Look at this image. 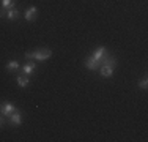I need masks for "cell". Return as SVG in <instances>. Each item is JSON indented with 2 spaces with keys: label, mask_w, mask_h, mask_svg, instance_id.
Here are the masks:
<instances>
[{
  "label": "cell",
  "mask_w": 148,
  "mask_h": 142,
  "mask_svg": "<svg viewBox=\"0 0 148 142\" xmlns=\"http://www.w3.org/2000/svg\"><path fill=\"white\" fill-rule=\"evenodd\" d=\"M25 59H27V60H33V52H27V54H25Z\"/></svg>",
  "instance_id": "obj_15"
},
{
  "label": "cell",
  "mask_w": 148,
  "mask_h": 142,
  "mask_svg": "<svg viewBox=\"0 0 148 142\" xmlns=\"http://www.w3.org/2000/svg\"><path fill=\"white\" fill-rule=\"evenodd\" d=\"M35 68H36V63H35L33 60H30V62L25 63V66L22 68V74H24V76H29V74H30Z\"/></svg>",
  "instance_id": "obj_8"
},
{
  "label": "cell",
  "mask_w": 148,
  "mask_h": 142,
  "mask_svg": "<svg viewBox=\"0 0 148 142\" xmlns=\"http://www.w3.org/2000/svg\"><path fill=\"white\" fill-rule=\"evenodd\" d=\"M137 87H139V88H142V90H147V87H148V81H147V79L140 81V82L137 84Z\"/></svg>",
  "instance_id": "obj_14"
},
{
  "label": "cell",
  "mask_w": 148,
  "mask_h": 142,
  "mask_svg": "<svg viewBox=\"0 0 148 142\" xmlns=\"http://www.w3.org/2000/svg\"><path fill=\"white\" fill-rule=\"evenodd\" d=\"M101 63H103V65H106V66H110V68H114V70H115V66H117V59H115V57L107 55L106 59L101 60Z\"/></svg>",
  "instance_id": "obj_7"
},
{
  "label": "cell",
  "mask_w": 148,
  "mask_h": 142,
  "mask_svg": "<svg viewBox=\"0 0 148 142\" xmlns=\"http://www.w3.org/2000/svg\"><path fill=\"white\" fill-rule=\"evenodd\" d=\"M19 68V62L17 60H10L8 63H6V70L8 71H13V70H17Z\"/></svg>",
  "instance_id": "obj_12"
},
{
  "label": "cell",
  "mask_w": 148,
  "mask_h": 142,
  "mask_svg": "<svg viewBox=\"0 0 148 142\" xmlns=\"http://www.w3.org/2000/svg\"><path fill=\"white\" fill-rule=\"evenodd\" d=\"M36 16H38V8L36 6H30V8H27L25 10V21H35L36 19Z\"/></svg>",
  "instance_id": "obj_5"
},
{
  "label": "cell",
  "mask_w": 148,
  "mask_h": 142,
  "mask_svg": "<svg viewBox=\"0 0 148 142\" xmlns=\"http://www.w3.org/2000/svg\"><path fill=\"white\" fill-rule=\"evenodd\" d=\"M112 73H114V68H110V66H106V65L101 66V76H103V77H110Z\"/></svg>",
  "instance_id": "obj_11"
},
{
  "label": "cell",
  "mask_w": 148,
  "mask_h": 142,
  "mask_svg": "<svg viewBox=\"0 0 148 142\" xmlns=\"http://www.w3.org/2000/svg\"><path fill=\"white\" fill-rule=\"evenodd\" d=\"M5 17H8V19H17L19 17V11L13 6V8H8V10H5Z\"/></svg>",
  "instance_id": "obj_9"
},
{
  "label": "cell",
  "mask_w": 148,
  "mask_h": 142,
  "mask_svg": "<svg viewBox=\"0 0 148 142\" xmlns=\"http://www.w3.org/2000/svg\"><path fill=\"white\" fill-rule=\"evenodd\" d=\"M109 54H107V49L104 48V46H101V48H96L95 49V52H93V59H96L98 62H101V60L103 59H106V57H107Z\"/></svg>",
  "instance_id": "obj_3"
},
{
  "label": "cell",
  "mask_w": 148,
  "mask_h": 142,
  "mask_svg": "<svg viewBox=\"0 0 148 142\" xmlns=\"http://www.w3.org/2000/svg\"><path fill=\"white\" fill-rule=\"evenodd\" d=\"M22 123V112L16 109L14 112L10 115V125H21Z\"/></svg>",
  "instance_id": "obj_4"
},
{
  "label": "cell",
  "mask_w": 148,
  "mask_h": 142,
  "mask_svg": "<svg viewBox=\"0 0 148 142\" xmlns=\"http://www.w3.org/2000/svg\"><path fill=\"white\" fill-rule=\"evenodd\" d=\"M101 65V62H98L96 59H93V57H87L85 59V66L88 70H98Z\"/></svg>",
  "instance_id": "obj_6"
},
{
  "label": "cell",
  "mask_w": 148,
  "mask_h": 142,
  "mask_svg": "<svg viewBox=\"0 0 148 142\" xmlns=\"http://www.w3.org/2000/svg\"><path fill=\"white\" fill-rule=\"evenodd\" d=\"M0 17H5V10H3V8L0 10Z\"/></svg>",
  "instance_id": "obj_16"
},
{
  "label": "cell",
  "mask_w": 148,
  "mask_h": 142,
  "mask_svg": "<svg viewBox=\"0 0 148 142\" xmlns=\"http://www.w3.org/2000/svg\"><path fill=\"white\" fill-rule=\"evenodd\" d=\"M2 126H3V119L0 117V128H2Z\"/></svg>",
  "instance_id": "obj_17"
},
{
  "label": "cell",
  "mask_w": 148,
  "mask_h": 142,
  "mask_svg": "<svg viewBox=\"0 0 148 142\" xmlns=\"http://www.w3.org/2000/svg\"><path fill=\"white\" fill-rule=\"evenodd\" d=\"M29 84H30V81H29V77H27V76H24V74L17 76V85H19V87L25 88V87H29Z\"/></svg>",
  "instance_id": "obj_10"
},
{
  "label": "cell",
  "mask_w": 148,
  "mask_h": 142,
  "mask_svg": "<svg viewBox=\"0 0 148 142\" xmlns=\"http://www.w3.org/2000/svg\"><path fill=\"white\" fill-rule=\"evenodd\" d=\"M16 3V0H2V8L3 10H8V8H13Z\"/></svg>",
  "instance_id": "obj_13"
},
{
  "label": "cell",
  "mask_w": 148,
  "mask_h": 142,
  "mask_svg": "<svg viewBox=\"0 0 148 142\" xmlns=\"http://www.w3.org/2000/svg\"><path fill=\"white\" fill-rule=\"evenodd\" d=\"M14 111H16V108L11 104V103H3V104L0 106V114L5 115V117H10Z\"/></svg>",
  "instance_id": "obj_2"
},
{
  "label": "cell",
  "mask_w": 148,
  "mask_h": 142,
  "mask_svg": "<svg viewBox=\"0 0 148 142\" xmlns=\"http://www.w3.org/2000/svg\"><path fill=\"white\" fill-rule=\"evenodd\" d=\"M51 57H52V51L47 48L36 49V51L33 52V60H36V62H44V60L51 59Z\"/></svg>",
  "instance_id": "obj_1"
}]
</instances>
